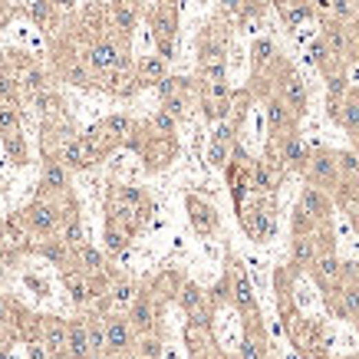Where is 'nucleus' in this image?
<instances>
[{
	"label": "nucleus",
	"instance_id": "nucleus-1",
	"mask_svg": "<svg viewBox=\"0 0 359 359\" xmlns=\"http://www.w3.org/2000/svg\"><path fill=\"white\" fill-rule=\"evenodd\" d=\"M155 40H158V57L172 60L175 50V0H162L155 10Z\"/></svg>",
	"mask_w": 359,
	"mask_h": 359
},
{
	"label": "nucleus",
	"instance_id": "nucleus-2",
	"mask_svg": "<svg viewBox=\"0 0 359 359\" xmlns=\"http://www.w3.org/2000/svg\"><path fill=\"white\" fill-rule=\"evenodd\" d=\"M96 158H99V149L92 145V139H70V142H63L60 162L66 168H90Z\"/></svg>",
	"mask_w": 359,
	"mask_h": 359
},
{
	"label": "nucleus",
	"instance_id": "nucleus-3",
	"mask_svg": "<svg viewBox=\"0 0 359 359\" xmlns=\"http://www.w3.org/2000/svg\"><path fill=\"white\" fill-rule=\"evenodd\" d=\"M307 175L316 181V185H333V181L340 178V168H336V155H329V152H316L307 158Z\"/></svg>",
	"mask_w": 359,
	"mask_h": 359
},
{
	"label": "nucleus",
	"instance_id": "nucleus-4",
	"mask_svg": "<svg viewBox=\"0 0 359 359\" xmlns=\"http://www.w3.org/2000/svg\"><path fill=\"white\" fill-rule=\"evenodd\" d=\"M27 225L37 234H53L57 225H60V211L53 208V205H46V201H37V205L27 208Z\"/></svg>",
	"mask_w": 359,
	"mask_h": 359
},
{
	"label": "nucleus",
	"instance_id": "nucleus-5",
	"mask_svg": "<svg viewBox=\"0 0 359 359\" xmlns=\"http://www.w3.org/2000/svg\"><path fill=\"white\" fill-rule=\"evenodd\" d=\"M105 349L109 353H122V349H129L132 343V327H129V320H119V316H112V320H105Z\"/></svg>",
	"mask_w": 359,
	"mask_h": 359
},
{
	"label": "nucleus",
	"instance_id": "nucleus-6",
	"mask_svg": "<svg viewBox=\"0 0 359 359\" xmlns=\"http://www.w3.org/2000/svg\"><path fill=\"white\" fill-rule=\"evenodd\" d=\"M90 66L96 70V73H112V70H119L122 66V53L116 50V43L103 40V43H96L90 50Z\"/></svg>",
	"mask_w": 359,
	"mask_h": 359
},
{
	"label": "nucleus",
	"instance_id": "nucleus-7",
	"mask_svg": "<svg viewBox=\"0 0 359 359\" xmlns=\"http://www.w3.org/2000/svg\"><path fill=\"white\" fill-rule=\"evenodd\" d=\"M280 103L294 112V116H300V112H307V86H303V79L300 76H287L284 79V90H280Z\"/></svg>",
	"mask_w": 359,
	"mask_h": 359
},
{
	"label": "nucleus",
	"instance_id": "nucleus-8",
	"mask_svg": "<svg viewBox=\"0 0 359 359\" xmlns=\"http://www.w3.org/2000/svg\"><path fill=\"white\" fill-rule=\"evenodd\" d=\"M188 214H192V225H195L198 234H211L218 227V211L201 198H188Z\"/></svg>",
	"mask_w": 359,
	"mask_h": 359
},
{
	"label": "nucleus",
	"instance_id": "nucleus-9",
	"mask_svg": "<svg viewBox=\"0 0 359 359\" xmlns=\"http://www.w3.org/2000/svg\"><path fill=\"white\" fill-rule=\"evenodd\" d=\"M307 158H310V149H307V145H303V139H300V135H284V145H280V162L287 165V168H294V172H297V168H303V165H307Z\"/></svg>",
	"mask_w": 359,
	"mask_h": 359
},
{
	"label": "nucleus",
	"instance_id": "nucleus-10",
	"mask_svg": "<svg viewBox=\"0 0 359 359\" xmlns=\"http://www.w3.org/2000/svg\"><path fill=\"white\" fill-rule=\"evenodd\" d=\"M90 349V333H86V323H70L66 327V356L73 359H86Z\"/></svg>",
	"mask_w": 359,
	"mask_h": 359
},
{
	"label": "nucleus",
	"instance_id": "nucleus-11",
	"mask_svg": "<svg viewBox=\"0 0 359 359\" xmlns=\"http://www.w3.org/2000/svg\"><path fill=\"white\" fill-rule=\"evenodd\" d=\"M327 211H329V205L320 188H303V195H300V214H307L310 221H323Z\"/></svg>",
	"mask_w": 359,
	"mask_h": 359
},
{
	"label": "nucleus",
	"instance_id": "nucleus-12",
	"mask_svg": "<svg viewBox=\"0 0 359 359\" xmlns=\"http://www.w3.org/2000/svg\"><path fill=\"white\" fill-rule=\"evenodd\" d=\"M181 307L188 310V316H192L195 323H208L205 297H201V290H198L195 284H185V287H181Z\"/></svg>",
	"mask_w": 359,
	"mask_h": 359
},
{
	"label": "nucleus",
	"instance_id": "nucleus-13",
	"mask_svg": "<svg viewBox=\"0 0 359 359\" xmlns=\"http://www.w3.org/2000/svg\"><path fill=\"white\" fill-rule=\"evenodd\" d=\"M43 346H46L50 356H66V323H60V320H46Z\"/></svg>",
	"mask_w": 359,
	"mask_h": 359
},
{
	"label": "nucleus",
	"instance_id": "nucleus-14",
	"mask_svg": "<svg viewBox=\"0 0 359 359\" xmlns=\"http://www.w3.org/2000/svg\"><path fill=\"white\" fill-rule=\"evenodd\" d=\"M66 185H70V168L63 162H46L40 188H46V192H66Z\"/></svg>",
	"mask_w": 359,
	"mask_h": 359
},
{
	"label": "nucleus",
	"instance_id": "nucleus-15",
	"mask_svg": "<svg viewBox=\"0 0 359 359\" xmlns=\"http://www.w3.org/2000/svg\"><path fill=\"white\" fill-rule=\"evenodd\" d=\"M244 227H247V234L254 240H264L270 234V214L264 208L244 211Z\"/></svg>",
	"mask_w": 359,
	"mask_h": 359
},
{
	"label": "nucleus",
	"instance_id": "nucleus-16",
	"mask_svg": "<svg viewBox=\"0 0 359 359\" xmlns=\"http://www.w3.org/2000/svg\"><path fill=\"white\" fill-rule=\"evenodd\" d=\"M152 323H155V307H152L145 297H135L132 303V320H129V327L132 329H152Z\"/></svg>",
	"mask_w": 359,
	"mask_h": 359
},
{
	"label": "nucleus",
	"instance_id": "nucleus-17",
	"mask_svg": "<svg viewBox=\"0 0 359 359\" xmlns=\"http://www.w3.org/2000/svg\"><path fill=\"white\" fill-rule=\"evenodd\" d=\"M320 43L327 46L333 57H346V50H349V40H346L343 27H336V23L323 27V40H320Z\"/></svg>",
	"mask_w": 359,
	"mask_h": 359
},
{
	"label": "nucleus",
	"instance_id": "nucleus-18",
	"mask_svg": "<svg viewBox=\"0 0 359 359\" xmlns=\"http://www.w3.org/2000/svg\"><path fill=\"white\" fill-rule=\"evenodd\" d=\"M188 90H192V79H185V76H162V79H158V96H162V99L188 96Z\"/></svg>",
	"mask_w": 359,
	"mask_h": 359
},
{
	"label": "nucleus",
	"instance_id": "nucleus-19",
	"mask_svg": "<svg viewBox=\"0 0 359 359\" xmlns=\"http://www.w3.org/2000/svg\"><path fill=\"white\" fill-rule=\"evenodd\" d=\"M165 66H168V60L165 57H145V60L139 63V76H142V83H158L165 76Z\"/></svg>",
	"mask_w": 359,
	"mask_h": 359
},
{
	"label": "nucleus",
	"instance_id": "nucleus-20",
	"mask_svg": "<svg viewBox=\"0 0 359 359\" xmlns=\"http://www.w3.org/2000/svg\"><path fill=\"white\" fill-rule=\"evenodd\" d=\"M267 122H270V129L280 135V132H287V129H294V119H290V109H287L284 103H270V109H267Z\"/></svg>",
	"mask_w": 359,
	"mask_h": 359
},
{
	"label": "nucleus",
	"instance_id": "nucleus-21",
	"mask_svg": "<svg viewBox=\"0 0 359 359\" xmlns=\"http://www.w3.org/2000/svg\"><path fill=\"white\" fill-rule=\"evenodd\" d=\"M129 227H119L116 221H109V227H105V251L109 254H119V251H125V244H129Z\"/></svg>",
	"mask_w": 359,
	"mask_h": 359
},
{
	"label": "nucleus",
	"instance_id": "nucleus-22",
	"mask_svg": "<svg viewBox=\"0 0 359 359\" xmlns=\"http://www.w3.org/2000/svg\"><path fill=\"white\" fill-rule=\"evenodd\" d=\"M234 303L240 310H251L254 307V294H251V284L244 277V270H234Z\"/></svg>",
	"mask_w": 359,
	"mask_h": 359
},
{
	"label": "nucleus",
	"instance_id": "nucleus-23",
	"mask_svg": "<svg viewBox=\"0 0 359 359\" xmlns=\"http://www.w3.org/2000/svg\"><path fill=\"white\" fill-rule=\"evenodd\" d=\"M103 132L109 135V139H129V135H132V119H129V116H109V119L103 122Z\"/></svg>",
	"mask_w": 359,
	"mask_h": 359
},
{
	"label": "nucleus",
	"instance_id": "nucleus-24",
	"mask_svg": "<svg viewBox=\"0 0 359 359\" xmlns=\"http://www.w3.org/2000/svg\"><path fill=\"white\" fill-rule=\"evenodd\" d=\"M66 287H70V294H73L76 303H86V300L92 297V287L83 274H66Z\"/></svg>",
	"mask_w": 359,
	"mask_h": 359
},
{
	"label": "nucleus",
	"instance_id": "nucleus-25",
	"mask_svg": "<svg viewBox=\"0 0 359 359\" xmlns=\"http://www.w3.org/2000/svg\"><path fill=\"white\" fill-rule=\"evenodd\" d=\"M340 125L349 129V132H359V99H343V109H340Z\"/></svg>",
	"mask_w": 359,
	"mask_h": 359
},
{
	"label": "nucleus",
	"instance_id": "nucleus-26",
	"mask_svg": "<svg viewBox=\"0 0 359 359\" xmlns=\"http://www.w3.org/2000/svg\"><path fill=\"white\" fill-rule=\"evenodd\" d=\"M79 264H83L86 274H99L103 270V254L92 251V247H79Z\"/></svg>",
	"mask_w": 359,
	"mask_h": 359
},
{
	"label": "nucleus",
	"instance_id": "nucleus-27",
	"mask_svg": "<svg viewBox=\"0 0 359 359\" xmlns=\"http://www.w3.org/2000/svg\"><path fill=\"white\" fill-rule=\"evenodd\" d=\"M310 17H314V3H307V0H297V3L287 7V23H300V20H310Z\"/></svg>",
	"mask_w": 359,
	"mask_h": 359
},
{
	"label": "nucleus",
	"instance_id": "nucleus-28",
	"mask_svg": "<svg viewBox=\"0 0 359 359\" xmlns=\"http://www.w3.org/2000/svg\"><path fill=\"white\" fill-rule=\"evenodd\" d=\"M162 109L175 122H178L181 116H185V109H188V96H172V99H162Z\"/></svg>",
	"mask_w": 359,
	"mask_h": 359
},
{
	"label": "nucleus",
	"instance_id": "nucleus-29",
	"mask_svg": "<svg viewBox=\"0 0 359 359\" xmlns=\"http://www.w3.org/2000/svg\"><path fill=\"white\" fill-rule=\"evenodd\" d=\"M112 303H116V307H132L135 303V287L132 284H119L116 290H112Z\"/></svg>",
	"mask_w": 359,
	"mask_h": 359
},
{
	"label": "nucleus",
	"instance_id": "nucleus-30",
	"mask_svg": "<svg viewBox=\"0 0 359 359\" xmlns=\"http://www.w3.org/2000/svg\"><path fill=\"white\" fill-rule=\"evenodd\" d=\"M17 125H20V119H17L14 105H0V132H17Z\"/></svg>",
	"mask_w": 359,
	"mask_h": 359
},
{
	"label": "nucleus",
	"instance_id": "nucleus-31",
	"mask_svg": "<svg viewBox=\"0 0 359 359\" xmlns=\"http://www.w3.org/2000/svg\"><path fill=\"white\" fill-rule=\"evenodd\" d=\"M86 333H90V349L92 353H105V333L99 323H86Z\"/></svg>",
	"mask_w": 359,
	"mask_h": 359
},
{
	"label": "nucleus",
	"instance_id": "nucleus-32",
	"mask_svg": "<svg viewBox=\"0 0 359 359\" xmlns=\"http://www.w3.org/2000/svg\"><path fill=\"white\" fill-rule=\"evenodd\" d=\"M251 57H254V66L260 70V66H264V63H270V57H274V43H270V40H257L254 53H251Z\"/></svg>",
	"mask_w": 359,
	"mask_h": 359
},
{
	"label": "nucleus",
	"instance_id": "nucleus-33",
	"mask_svg": "<svg viewBox=\"0 0 359 359\" xmlns=\"http://www.w3.org/2000/svg\"><path fill=\"white\" fill-rule=\"evenodd\" d=\"M63 244H70V247H83V225L70 218V225H66V234H63Z\"/></svg>",
	"mask_w": 359,
	"mask_h": 359
},
{
	"label": "nucleus",
	"instance_id": "nucleus-34",
	"mask_svg": "<svg viewBox=\"0 0 359 359\" xmlns=\"http://www.w3.org/2000/svg\"><path fill=\"white\" fill-rule=\"evenodd\" d=\"M116 23H119L122 30H132V27H135V10H132V3H119V7H116Z\"/></svg>",
	"mask_w": 359,
	"mask_h": 359
},
{
	"label": "nucleus",
	"instance_id": "nucleus-35",
	"mask_svg": "<svg viewBox=\"0 0 359 359\" xmlns=\"http://www.w3.org/2000/svg\"><path fill=\"white\" fill-rule=\"evenodd\" d=\"M336 168L346 172V175H359V158L353 152H340V155H336Z\"/></svg>",
	"mask_w": 359,
	"mask_h": 359
},
{
	"label": "nucleus",
	"instance_id": "nucleus-36",
	"mask_svg": "<svg viewBox=\"0 0 359 359\" xmlns=\"http://www.w3.org/2000/svg\"><path fill=\"white\" fill-rule=\"evenodd\" d=\"M327 90H329V99H346V76H329Z\"/></svg>",
	"mask_w": 359,
	"mask_h": 359
},
{
	"label": "nucleus",
	"instance_id": "nucleus-37",
	"mask_svg": "<svg viewBox=\"0 0 359 359\" xmlns=\"http://www.w3.org/2000/svg\"><path fill=\"white\" fill-rule=\"evenodd\" d=\"M152 125H155V129H158V132L162 135H172L175 132V119H172V116H168V112H155V119H152Z\"/></svg>",
	"mask_w": 359,
	"mask_h": 359
},
{
	"label": "nucleus",
	"instance_id": "nucleus-38",
	"mask_svg": "<svg viewBox=\"0 0 359 359\" xmlns=\"http://www.w3.org/2000/svg\"><path fill=\"white\" fill-rule=\"evenodd\" d=\"M50 0H33V7H30V14H33V20L37 23H46V17H50Z\"/></svg>",
	"mask_w": 359,
	"mask_h": 359
},
{
	"label": "nucleus",
	"instance_id": "nucleus-39",
	"mask_svg": "<svg viewBox=\"0 0 359 359\" xmlns=\"http://www.w3.org/2000/svg\"><path fill=\"white\" fill-rule=\"evenodd\" d=\"M316 267H320V277L327 280V277H336V270H340V264H336L333 257H320V260H316Z\"/></svg>",
	"mask_w": 359,
	"mask_h": 359
},
{
	"label": "nucleus",
	"instance_id": "nucleus-40",
	"mask_svg": "<svg viewBox=\"0 0 359 359\" xmlns=\"http://www.w3.org/2000/svg\"><path fill=\"white\" fill-rule=\"evenodd\" d=\"M238 359H260V346H257L254 340L247 336V340L240 343V356H238Z\"/></svg>",
	"mask_w": 359,
	"mask_h": 359
},
{
	"label": "nucleus",
	"instance_id": "nucleus-41",
	"mask_svg": "<svg viewBox=\"0 0 359 359\" xmlns=\"http://www.w3.org/2000/svg\"><path fill=\"white\" fill-rule=\"evenodd\" d=\"M294 254H297V260H314V244L310 240H297V247H294Z\"/></svg>",
	"mask_w": 359,
	"mask_h": 359
},
{
	"label": "nucleus",
	"instance_id": "nucleus-42",
	"mask_svg": "<svg viewBox=\"0 0 359 359\" xmlns=\"http://www.w3.org/2000/svg\"><path fill=\"white\" fill-rule=\"evenodd\" d=\"M343 300H346V314H359V290L356 287H349L343 294Z\"/></svg>",
	"mask_w": 359,
	"mask_h": 359
},
{
	"label": "nucleus",
	"instance_id": "nucleus-43",
	"mask_svg": "<svg viewBox=\"0 0 359 359\" xmlns=\"http://www.w3.org/2000/svg\"><path fill=\"white\" fill-rule=\"evenodd\" d=\"M27 86H30L33 92H43V90H46L43 73H40V70H30V73H27Z\"/></svg>",
	"mask_w": 359,
	"mask_h": 359
},
{
	"label": "nucleus",
	"instance_id": "nucleus-44",
	"mask_svg": "<svg viewBox=\"0 0 359 359\" xmlns=\"http://www.w3.org/2000/svg\"><path fill=\"white\" fill-rule=\"evenodd\" d=\"M333 14L346 20V17H353V7H349V0H333Z\"/></svg>",
	"mask_w": 359,
	"mask_h": 359
},
{
	"label": "nucleus",
	"instance_id": "nucleus-45",
	"mask_svg": "<svg viewBox=\"0 0 359 359\" xmlns=\"http://www.w3.org/2000/svg\"><path fill=\"white\" fill-rule=\"evenodd\" d=\"M340 109H343V99H329L327 96V116L333 122H340Z\"/></svg>",
	"mask_w": 359,
	"mask_h": 359
},
{
	"label": "nucleus",
	"instance_id": "nucleus-46",
	"mask_svg": "<svg viewBox=\"0 0 359 359\" xmlns=\"http://www.w3.org/2000/svg\"><path fill=\"white\" fill-rule=\"evenodd\" d=\"M0 96H7V99L14 96V83H10L7 76H0Z\"/></svg>",
	"mask_w": 359,
	"mask_h": 359
},
{
	"label": "nucleus",
	"instance_id": "nucleus-47",
	"mask_svg": "<svg viewBox=\"0 0 359 359\" xmlns=\"http://www.w3.org/2000/svg\"><path fill=\"white\" fill-rule=\"evenodd\" d=\"M142 353H145L149 359H155L158 356V343H155V340H145V349H142Z\"/></svg>",
	"mask_w": 359,
	"mask_h": 359
},
{
	"label": "nucleus",
	"instance_id": "nucleus-48",
	"mask_svg": "<svg viewBox=\"0 0 359 359\" xmlns=\"http://www.w3.org/2000/svg\"><path fill=\"white\" fill-rule=\"evenodd\" d=\"M225 3V10H231V14H238L240 7H244V0H221Z\"/></svg>",
	"mask_w": 359,
	"mask_h": 359
},
{
	"label": "nucleus",
	"instance_id": "nucleus-49",
	"mask_svg": "<svg viewBox=\"0 0 359 359\" xmlns=\"http://www.w3.org/2000/svg\"><path fill=\"white\" fill-rule=\"evenodd\" d=\"M46 356H50V353H46V349H40V343L30 346V359H46Z\"/></svg>",
	"mask_w": 359,
	"mask_h": 359
},
{
	"label": "nucleus",
	"instance_id": "nucleus-50",
	"mask_svg": "<svg viewBox=\"0 0 359 359\" xmlns=\"http://www.w3.org/2000/svg\"><path fill=\"white\" fill-rule=\"evenodd\" d=\"M50 3H53V7H63V10H70V7H73L76 0H50Z\"/></svg>",
	"mask_w": 359,
	"mask_h": 359
},
{
	"label": "nucleus",
	"instance_id": "nucleus-51",
	"mask_svg": "<svg viewBox=\"0 0 359 359\" xmlns=\"http://www.w3.org/2000/svg\"><path fill=\"white\" fill-rule=\"evenodd\" d=\"M3 320H7V303L0 300V323H3Z\"/></svg>",
	"mask_w": 359,
	"mask_h": 359
},
{
	"label": "nucleus",
	"instance_id": "nucleus-52",
	"mask_svg": "<svg viewBox=\"0 0 359 359\" xmlns=\"http://www.w3.org/2000/svg\"><path fill=\"white\" fill-rule=\"evenodd\" d=\"M316 7H323V10H329V0H316Z\"/></svg>",
	"mask_w": 359,
	"mask_h": 359
},
{
	"label": "nucleus",
	"instance_id": "nucleus-53",
	"mask_svg": "<svg viewBox=\"0 0 359 359\" xmlns=\"http://www.w3.org/2000/svg\"><path fill=\"white\" fill-rule=\"evenodd\" d=\"M86 359H103V353H90V356H86Z\"/></svg>",
	"mask_w": 359,
	"mask_h": 359
},
{
	"label": "nucleus",
	"instance_id": "nucleus-54",
	"mask_svg": "<svg viewBox=\"0 0 359 359\" xmlns=\"http://www.w3.org/2000/svg\"><path fill=\"white\" fill-rule=\"evenodd\" d=\"M353 155H356V158H359V142H356V149H353Z\"/></svg>",
	"mask_w": 359,
	"mask_h": 359
},
{
	"label": "nucleus",
	"instance_id": "nucleus-55",
	"mask_svg": "<svg viewBox=\"0 0 359 359\" xmlns=\"http://www.w3.org/2000/svg\"><path fill=\"white\" fill-rule=\"evenodd\" d=\"M356 40H359V20H356Z\"/></svg>",
	"mask_w": 359,
	"mask_h": 359
},
{
	"label": "nucleus",
	"instance_id": "nucleus-56",
	"mask_svg": "<svg viewBox=\"0 0 359 359\" xmlns=\"http://www.w3.org/2000/svg\"><path fill=\"white\" fill-rule=\"evenodd\" d=\"M231 359H238V356H231Z\"/></svg>",
	"mask_w": 359,
	"mask_h": 359
},
{
	"label": "nucleus",
	"instance_id": "nucleus-57",
	"mask_svg": "<svg viewBox=\"0 0 359 359\" xmlns=\"http://www.w3.org/2000/svg\"><path fill=\"white\" fill-rule=\"evenodd\" d=\"M349 359H353V356H349Z\"/></svg>",
	"mask_w": 359,
	"mask_h": 359
},
{
	"label": "nucleus",
	"instance_id": "nucleus-58",
	"mask_svg": "<svg viewBox=\"0 0 359 359\" xmlns=\"http://www.w3.org/2000/svg\"><path fill=\"white\" fill-rule=\"evenodd\" d=\"M132 3H135V0H132Z\"/></svg>",
	"mask_w": 359,
	"mask_h": 359
}]
</instances>
